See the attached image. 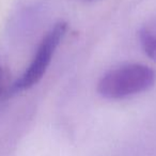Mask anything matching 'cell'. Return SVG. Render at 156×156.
Masks as SVG:
<instances>
[{"label": "cell", "mask_w": 156, "mask_h": 156, "mask_svg": "<svg viewBox=\"0 0 156 156\" xmlns=\"http://www.w3.org/2000/svg\"><path fill=\"white\" fill-rule=\"evenodd\" d=\"M156 83V72L142 63H127L105 73L98 83V94L106 100H124L149 91Z\"/></svg>", "instance_id": "cell-1"}, {"label": "cell", "mask_w": 156, "mask_h": 156, "mask_svg": "<svg viewBox=\"0 0 156 156\" xmlns=\"http://www.w3.org/2000/svg\"><path fill=\"white\" fill-rule=\"evenodd\" d=\"M67 23L59 20L45 33L24 73L12 83V93H20L31 89L42 80L47 72L58 46L67 31Z\"/></svg>", "instance_id": "cell-2"}, {"label": "cell", "mask_w": 156, "mask_h": 156, "mask_svg": "<svg viewBox=\"0 0 156 156\" xmlns=\"http://www.w3.org/2000/svg\"><path fill=\"white\" fill-rule=\"evenodd\" d=\"M139 41L144 54L156 62V33L147 28L139 31Z\"/></svg>", "instance_id": "cell-3"}, {"label": "cell", "mask_w": 156, "mask_h": 156, "mask_svg": "<svg viewBox=\"0 0 156 156\" xmlns=\"http://www.w3.org/2000/svg\"><path fill=\"white\" fill-rule=\"evenodd\" d=\"M2 80H3V72H2V66L0 64V94L2 92Z\"/></svg>", "instance_id": "cell-4"}, {"label": "cell", "mask_w": 156, "mask_h": 156, "mask_svg": "<svg viewBox=\"0 0 156 156\" xmlns=\"http://www.w3.org/2000/svg\"><path fill=\"white\" fill-rule=\"evenodd\" d=\"M83 1H86V2H91V1H94V0H83Z\"/></svg>", "instance_id": "cell-5"}]
</instances>
